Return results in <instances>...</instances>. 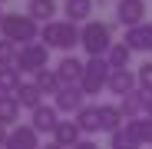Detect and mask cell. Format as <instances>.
Returning <instances> with one entry per match:
<instances>
[{
    "mask_svg": "<svg viewBox=\"0 0 152 149\" xmlns=\"http://www.w3.org/2000/svg\"><path fill=\"white\" fill-rule=\"evenodd\" d=\"M50 66V46L46 43H30V46H20V60H17V70L20 73H43Z\"/></svg>",
    "mask_w": 152,
    "mask_h": 149,
    "instance_id": "obj_5",
    "label": "cell"
},
{
    "mask_svg": "<svg viewBox=\"0 0 152 149\" xmlns=\"http://www.w3.org/2000/svg\"><path fill=\"white\" fill-rule=\"evenodd\" d=\"M7 139H10V129L0 126V149H7Z\"/></svg>",
    "mask_w": 152,
    "mask_h": 149,
    "instance_id": "obj_29",
    "label": "cell"
},
{
    "mask_svg": "<svg viewBox=\"0 0 152 149\" xmlns=\"http://www.w3.org/2000/svg\"><path fill=\"white\" fill-rule=\"evenodd\" d=\"M109 76H113V66L106 57H89L86 60V73H83V93L86 96H99V90H109Z\"/></svg>",
    "mask_w": 152,
    "mask_h": 149,
    "instance_id": "obj_4",
    "label": "cell"
},
{
    "mask_svg": "<svg viewBox=\"0 0 152 149\" xmlns=\"http://www.w3.org/2000/svg\"><path fill=\"white\" fill-rule=\"evenodd\" d=\"M109 146H113V149H142L129 126H122L119 133H113V136H109Z\"/></svg>",
    "mask_w": 152,
    "mask_h": 149,
    "instance_id": "obj_25",
    "label": "cell"
},
{
    "mask_svg": "<svg viewBox=\"0 0 152 149\" xmlns=\"http://www.w3.org/2000/svg\"><path fill=\"white\" fill-rule=\"evenodd\" d=\"M53 106H56L60 113L76 116V113L86 106V93H83V86H63V90H60V96L53 99Z\"/></svg>",
    "mask_w": 152,
    "mask_h": 149,
    "instance_id": "obj_8",
    "label": "cell"
},
{
    "mask_svg": "<svg viewBox=\"0 0 152 149\" xmlns=\"http://www.w3.org/2000/svg\"><path fill=\"white\" fill-rule=\"evenodd\" d=\"M20 86H23L20 70L17 66H0V96H17Z\"/></svg>",
    "mask_w": 152,
    "mask_h": 149,
    "instance_id": "obj_21",
    "label": "cell"
},
{
    "mask_svg": "<svg viewBox=\"0 0 152 149\" xmlns=\"http://www.w3.org/2000/svg\"><path fill=\"white\" fill-rule=\"evenodd\" d=\"M136 80H139V90H142V93H152V60H145V63L136 70Z\"/></svg>",
    "mask_w": 152,
    "mask_h": 149,
    "instance_id": "obj_27",
    "label": "cell"
},
{
    "mask_svg": "<svg viewBox=\"0 0 152 149\" xmlns=\"http://www.w3.org/2000/svg\"><path fill=\"white\" fill-rule=\"evenodd\" d=\"M17 60H20V46L0 37V66H17Z\"/></svg>",
    "mask_w": 152,
    "mask_h": 149,
    "instance_id": "obj_26",
    "label": "cell"
},
{
    "mask_svg": "<svg viewBox=\"0 0 152 149\" xmlns=\"http://www.w3.org/2000/svg\"><path fill=\"white\" fill-rule=\"evenodd\" d=\"M27 13L40 23V27H46V23H53V20H56V0H30Z\"/></svg>",
    "mask_w": 152,
    "mask_h": 149,
    "instance_id": "obj_18",
    "label": "cell"
},
{
    "mask_svg": "<svg viewBox=\"0 0 152 149\" xmlns=\"http://www.w3.org/2000/svg\"><path fill=\"white\" fill-rule=\"evenodd\" d=\"M33 83L40 86V93H50V96H60V90H63V83H60V76H56V70H43V73H37L33 76Z\"/></svg>",
    "mask_w": 152,
    "mask_h": 149,
    "instance_id": "obj_23",
    "label": "cell"
},
{
    "mask_svg": "<svg viewBox=\"0 0 152 149\" xmlns=\"http://www.w3.org/2000/svg\"><path fill=\"white\" fill-rule=\"evenodd\" d=\"M40 149H63V146H56V142H46V146H40Z\"/></svg>",
    "mask_w": 152,
    "mask_h": 149,
    "instance_id": "obj_31",
    "label": "cell"
},
{
    "mask_svg": "<svg viewBox=\"0 0 152 149\" xmlns=\"http://www.w3.org/2000/svg\"><path fill=\"white\" fill-rule=\"evenodd\" d=\"M126 126L132 129V136L139 139V146H152V116H139V119H129Z\"/></svg>",
    "mask_w": 152,
    "mask_h": 149,
    "instance_id": "obj_24",
    "label": "cell"
},
{
    "mask_svg": "<svg viewBox=\"0 0 152 149\" xmlns=\"http://www.w3.org/2000/svg\"><path fill=\"white\" fill-rule=\"evenodd\" d=\"M145 116H152V93L145 96Z\"/></svg>",
    "mask_w": 152,
    "mask_h": 149,
    "instance_id": "obj_30",
    "label": "cell"
},
{
    "mask_svg": "<svg viewBox=\"0 0 152 149\" xmlns=\"http://www.w3.org/2000/svg\"><path fill=\"white\" fill-rule=\"evenodd\" d=\"M93 7H96V0H66L63 4V13H66V20L69 23H89L93 20Z\"/></svg>",
    "mask_w": 152,
    "mask_h": 149,
    "instance_id": "obj_16",
    "label": "cell"
},
{
    "mask_svg": "<svg viewBox=\"0 0 152 149\" xmlns=\"http://www.w3.org/2000/svg\"><path fill=\"white\" fill-rule=\"evenodd\" d=\"M116 4H119V0H116Z\"/></svg>",
    "mask_w": 152,
    "mask_h": 149,
    "instance_id": "obj_34",
    "label": "cell"
},
{
    "mask_svg": "<svg viewBox=\"0 0 152 149\" xmlns=\"http://www.w3.org/2000/svg\"><path fill=\"white\" fill-rule=\"evenodd\" d=\"M106 60H109V66H113V70H129L132 50L126 46V40H116V43H113V50L106 53Z\"/></svg>",
    "mask_w": 152,
    "mask_h": 149,
    "instance_id": "obj_22",
    "label": "cell"
},
{
    "mask_svg": "<svg viewBox=\"0 0 152 149\" xmlns=\"http://www.w3.org/2000/svg\"><path fill=\"white\" fill-rule=\"evenodd\" d=\"M30 126H33L37 133H50V136H53V133H56V126H60V109H56L53 103L37 106V109L30 113Z\"/></svg>",
    "mask_w": 152,
    "mask_h": 149,
    "instance_id": "obj_7",
    "label": "cell"
},
{
    "mask_svg": "<svg viewBox=\"0 0 152 149\" xmlns=\"http://www.w3.org/2000/svg\"><path fill=\"white\" fill-rule=\"evenodd\" d=\"M116 20L122 23L126 30L145 23V0H119L116 4Z\"/></svg>",
    "mask_w": 152,
    "mask_h": 149,
    "instance_id": "obj_6",
    "label": "cell"
},
{
    "mask_svg": "<svg viewBox=\"0 0 152 149\" xmlns=\"http://www.w3.org/2000/svg\"><path fill=\"white\" fill-rule=\"evenodd\" d=\"M83 73H86V63H83V60H76L73 53L63 57V60L56 63V76H60L63 86H80V83H83Z\"/></svg>",
    "mask_w": 152,
    "mask_h": 149,
    "instance_id": "obj_9",
    "label": "cell"
},
{
    "mask_svg": "<svg viewBox=\"0 0 152 149\" xmlns=\"http://www.w3.org/2000/svg\"><path fill=\"white\" fill-rule=\"evenodd\" d=\"M0 4H7V0H0Z\"/></svg>",
    "mask_w": 152,
    "mask_h": 149,
    "instance_id": "obj_33",
    "label": "cell"
},
{
    "mask_svg": "<svg viewBox=\"0 0 152 149\" xmlns=\"http://www.w3.org/2000/svg\"><path fill=\"white\" fill-rule=\"evenodd\" d=\"M40 146H43V142H40V133L30 126V123H27V126L20 123V126H13V129H10L7 149H40Z\"/></svg>",
    "mask_w": 152,
    "mask_h": 149,
    "instance_id": "obj_10",
    "label": "cell"
},
{
    "mask_svg": "<svg viewBox=\"0 0 152 149\" xmlns=\"http://www.w3.org/2000/svg\"><path fill=\"white\" fill-rule=\"evenodd\" d=\"M73 149H99V142H93V139H83V142H76Z\"/></svg>",
    "mask_w": 152,
    "mask_h": 149,
    "instance_id": "obj_28",
    "label": "cell"
},
{
    "mask_svg": "<svg viewBox=\"0 0 152 149\" xmlns=\"http://www.w3.org/2000/svg\"><path fill=\"white\" fill-rule=\"evenodd\" d=\"M0 126H20V103H17V96H0Z\"/></svg>",
    "mask_w": 152,
    "mask_h": 149,
    "instance_id": "obj_20",
    "label": "cell"
},
{
    "mask_svg": "<svg viewBox=\"0 0 152 149\" xmlns=\"http://www.w3.org/2000/svg\"><path fill=\"white\" fill-rule=\"evenodd\" d=\"M80 40H83V27H76L69 20H53L40 30V43H46L50 50H63L66 57L73 46H80Z\"/></svg>",
    "mask_w": 152,
    "mask_h": 149,
    "instance_id": "obj_2",
    "label": "cell"
},
{
    "mask_svg": "<svg viewBox=\"0 0 152 149\" xmlns=\"http://www.w3.org/2000/svg\"><path fill=\"white\" fill-rule=\"evenodd\" d=\"M113 27L109 23H103V20H89V23H83V40H80V46L86 50L89 57H106L109 50H113Z\"/></svg>",
    "mask_w": 152,
    "mask_h": 149,
    "instance_id": "obj_3",
    "label": "cell"
},
{
    "mask_svg": "<svg viewBox=\"0 0 152 149\" xmlns=\"http://www.w3.org/2000/svg\"><path fill=\"white\" fill-rule=\"evenodd\" d=\"M53 142L63 146V149H73L76 142H83V129L76 126V119H60V126L53 133Z\"/></svg>",
    "mask_w": 152,
    "mask_h": 149,
    "instance_id": "obj_15",
    "label": "cell"
},
{
    "mask_svg": "<svg viewBox=\"0 0 152 149\" xmlns=\"http://www.w3.org/2000/svg\"><path fill=\"white\" fill-rule=\"evenodd\" d=\"M40 23L30 17V13H7L4 23H0V37L17 43V46H30V43H40Z\"/></svg>",
    "mask_w": 152,
    "mask_h": 149,
    "instance_id": "obj_1",
    "label": "cell"
},
{
    "mask_svg": "<svg viewBox=\"0 0 152 149\" xmlns=\"http://www.w3.org/2000/svg\"><path fill=\"white\" fill-rule=\"evenodd\" d=\"M4 17H7V13H4V10H0V23H4Z\"/></svg>",
    "mask_w": 152,
    "mask_h": 149,
    "instance_id": "obj_32",
    "label": "cell"
},
{
    "mask_svg": "<svg viewBox=\"0 0 152 149\" xmlns=\"http://www.w3.org/2000/svg\"><path fill=\"white\" fill-rule=\"evenodd\" d=\"M99 123H103V133H119L126 126V116L119 109V103H99Z\"/></svg>",
    "mask_w": 152,
    "mask_h": 149,
    "instance_id": "obj_14",
    "label": "cell"
},
{
    "mask_svg": "<svg viewBox=\"0 0 152 149\" xmlns=\"http://www.w3.org/2000/svg\"><path fill=\"white\" fill-rule=\"evenodd\" d=\"M73 119H76V126L83 129V136H86V139H89L93 133H99V129H103V123H99V103H86V106L76 113Z\"/></svg>",
    "mask_w": 152,
    "mask_h": 149,
    "instance_id": "obj_13",
    "label": "cell"
},
{
    "mask_svg": "<svg viewBox=\"0 0 152 149\" xmlns=\"http://www.w3.org/2000/svg\"><path fill=\"white\" fill-rule=\"evenodd\" d=\"M145 96H149V93L136 90V93H129V96H122V99H119V109H122L126 123H129V119H139V116H145Z\"/></svg>",
    "mask_w": 152,
    "mask_h": 149,
    "instance_id": "obj_17",
    "label": "cell"
},
{
    "mask_svg": "<svg viewBox=\"0 0 152 149\" xmlns=\"http://www.w3.org/2000/svg\"><path fill=\"white\" fill-rule=\"evenodd\" d=\"M139 90V80H136V73L132 70H113V76H109V93H116L119 99L122 96H129Z\"/></svg>",
    "mask_w": 152,
    "mask_h": 149,
    "instance_id": "obj_12",
    "label": "cell"
},
{
    "mask_svg": "<svg viewBox=\"0 0 152 149\" xmlns=\"http://www.w3.org/2000/svg\"><path fill=\"white\" fill-rule=\"evenodd\" d=\"M17 103H20V109H37V106H43V93H40V86L30 80V83H23L20 90H17Z\"/></svg>",
    "mask_w": 152,
    "mask_h": 149,
    "instance_id": "obj_19",
    "label": "cell"
},
{
    "mask_svg": "<svg viewBox=\"0 0 152 149\" xmlns=\"http://www.w3.org/2000/svg\"><path fill=\"white\" fill-rule=\"evenodd\" d=\"M126 46L132 53H152V23H139V27L126 30Z\"/></svg>",
    "mask_w": 152,
    "mask_h": 149,
    "instance_id": "obj_11",
    "label": "cell"
}]
</instances>
